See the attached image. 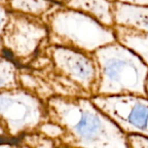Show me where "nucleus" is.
Returning <instances> with one entry per match:
<instances>
[{
    "instance_id": "nucleus-1",
    "label": "nucleus",
    "mask_w": 148,
    "mask_h": 148,
    "mask_svg": "<svg viewBox=\"0 0 148 148\" xmlns=\"http://www.w3.org/2000/svg\"><path fill=\"white\" fill-rule=\"evenodd\" d=\"M49 120L64 131L62 141L88 148L128 147L127 134L91 99L55 96L47 104Z\"/></svg>"
},
{
    "instance_id": "nucleus-2",
    "label": "nucleus",
    "mask_w": 148,
    "mask_h": 148,
    "mask_svg": "<svg viewBox=\"0 0 148 148\" xmlns=\"http://www.w3.org/2000/svg\"><path fill=\"white\" fill-rule=\"evenodd\" d=\"M98 77L94 95L147 96L148 66L133 50L115 41L93 54Z\"/></svg>"
},
{
    "instance_id": "nucleus-3",
    "label": "nucleus",
    "mask_w": 148,
    "mask_h": 148,
    "mask_svg": "<svg viewBox=\"0 0 148 148\" xmlns=\"http://www.w3.org/2000/svg\"><path fill=\"white\" fill-rule=\"evenodd\" d=\"M49 37L53 45L64 46L88 54L117 41L114 28L106 26L79 10L58 7L48 16Z\"/></svg>"
},
{
    "instance_id": "nucleus-4",
    "label": "nucleus",
    "mask_w": 148,
    "mask_h": 148,
    "mask_svg": "<svg viewBox=\"0 0 148 148\" xmlns=\"http://www.w3.org/2000/svg\"><path fill=\"white\" fill-rule=\"evenodd\" d=\"M48 118L47 107L31 94L18 88L0 90V123L7 135L32 132Z\"/></svg>"
},
{
    "instance_id": "nucleus-5",
    "label": "nucleus",
    "mask_w": 148,
    "mask_h": 148,
    "mask_svg": "<svg viewBox=\"0 0 148 148\" xmlns=\"http://www.w3.org/2000/svg\"><path fill=\"white\" fill-rule=\"evenodd\" d=\"M47 37L48 25L40 16L9 11L2 35V44L3 50H6L15 59L27 61L32 57Z\"/></svg>"
},
{
    "instance_id": "nucleus-6",
    "label": "nucleus",
    "mask_w": 148,
    "mask_h": 148,
    "mask_svg": "<svg viewBox=\"0 0 148 148\" xmlns=\"http://www.w3.org/2000/svg\"><path fill=\"white\" fill-rule=\"evenodd\" d=\"M91 100L126 134L148 137L147 96L93 95Z\"/></svg>"
},
{
    "instance_id": "nucleus-7",
    "label": "nucleus",
    "mask_w": 148,
    "mask_h": 148,
    "mask_svg": "<svg viewBox=\"0 0 148 148\" xmlns=\"http://www.w3.org/2000/svg\"><path fill=\"white\" fill-rule=\"evenodd\" d=\"M50 51L56 69L93 96L98 77L97 64L93 54L59 45H53Z\"/></svg>"
},
{
    "instance_id": "nucleus-8",
    "label": "nucleus",
    "mask_w": 148,
    "mask_h": 148,
    "mask_svg": "<svg viewBox=\"0 0 148 148\" xmlns=\"http://www.w3.org/2000/svg\"><path fill=\"white\" fill-rule=\"evenodd\" d=\"M114 25L148 32V5L114 2Z\"/></svg>"
},
{
    "instance_id": "nucleus-9",
    "label": "nucleus",
    "mask_w": 148,
    "mask_h": 148,
    "mask_svg": "<svg viewBox=\"0 0 148 148\" xmlns=\"http://www.w3.org/2000/svg\"><path fill=\"white\" fill-rule=\"evenodd\" d=\"M114 2L113 0H65L63 5L83 12L106 26L114 27Z\"/></svg>"
},
{
    "instance_id": "nucleus-10",
    "label": "nucleus",
    "mask_w": 148,
    "mask_h": 148,
    "mask_svg": "<svg viewBox=\"0 0 148 148\" xmlns=\"http://www.w3.org/2000/svg\"><path fill=\"white\" fill-rule=\"evenodd\" d=\"M117 41L137 54L148 66V32L114 25Z\"/></svg>"
},
{
    "instance_id": "nucleus-11",
    "label": "nucleus",
    "mask_w": 148,
    "mask_h": 148,
    "mask_svg": "<svg viewBox=\"0 0 148 148\" xmlns=\"http://www.w3.org/2000/svg\"><path fill=\"white\" fill-rule=\"evenodd\" d=\"M7 5L13 11L41 17L56 4L52 0H9Z\"/></svg>"
},
{
    "instance_id": "nucleus-12",
    "label": "nucleus",
    "mask_w": 148,
    "mask_h": 148,
    "mask_svg": "<svg viewBox=\"0 0 148 148\" xmlns=\"http://www.w3.org/2000/svg\"><path fill=\"white\" fill-rule=\"evenodd\" d=\"M17 74L15 64L0 56V90L17 88Z\"/></svg>"
},
{
    "instance_id": "nucleus-13",
    "label": "nucleus",
    "mask_w": 148,
    "mask_h": 148,
    "mask_svg": "<svg viewBox=\"0 0 148 148\" xmlns=\"http://www.w3.org/2000/svg\"><path fill=\"white\" fill-rule=\"evenodd\" d=\"M128 147L148 148V137L140 134H127Z\"/></svg>"
},
{
    "instance_id": "nucleus-14",
    "label": "nucleus",
    "mask_w": 148,
    "mask_h": 148,
    "mask_svg": "<svg viewBox=\"0 0 148 148\" xmlns=\"http://www.w3.org/2000/svg\"><path fill=\"white\" fill-rule=\"evenodd\" d=\"M9 16V10L5 7V4L0 3V53L3 51V44H2V35L4 29V26L7 23Z\"/></svg>"
},
{
    "instance_id": "nucleus-15",
    "label": "nucleus",
    "mask_w": 148,
    "mask_h": 148,
    "mask_svg": "<svg viewBox=\"0 0 148 148\" xmlns=\"http://www.w3.org/2000/svg\"><path fill=\"white\" fill-rule=\"evenodd\" d=\"M113 1H118V2H122V3H134V4L148 5V0H113Z\"/></svg>"
},
{
    "instance_id": "nucleus-16",
    "label": "nucleus",
    "mask_w": 148,
    "mask_h": 148,
    "mask_svg": "<svg viewBox=\"0 0 148 148\" xmlns=\"http://www.w3.org/2000/svg\"><path fill=\"white\" fill-rule=\"evenodd\" d=\"M4 134H6L5 130L3 128V127L2 126V124L0 123V135H4Z\"/></svg>"
},
{
    "instance_id": "nucleus-17",
    "label": "nucleus",
    "mask_w": 148,
    "mask_h": 148,
    "mask_svg": "<svg viewBox=\"0 0 148 148\" xmlns=\"http://www.w3.org/2000/svg\"><path fill=\"white\" fill-rule=\"evenodd\" d=\"M52 1L55 2V3H63L65 0H52Z\"/></svg>"
},
{
    "instance_id": "nucleus-18",
    "label": "nucleus",
    "mask_w": 148,
    "mask_h": 148,
    "mask_svg": "<svg viewBox=\"0 0 148 148\" xmlns=\"http://www.w3.org/2000/svg\"><path fill=\"white\" fill-rule=\"evenodd\" d=\"M8 1H9V0H0V3H3V4H5V3H6V4H7Z\"/></svg>"
},
{
    "instance_id": "nucleus-19",
    "label": "nucleus",
    "mask_w": 148,
    "mask_h": 148,
    "mask_svg": "<svg viewBox=\"0 0 148 148\" xmlns=\"http://www.w3.org/2000/svg\"><path fill=\"white\" fill-rule=\"evenodd\" d=\"M146 89H147V96L148 97V78L147 81V87H146Z\"/></svg>"
}]
</instances>
